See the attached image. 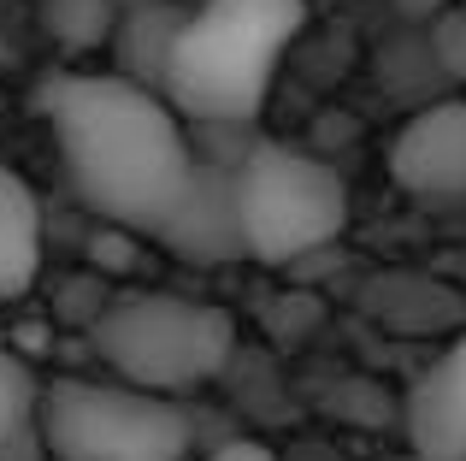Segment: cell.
Wrapping results in <instances>:
<instances>
[{
    "label": "cell",
    "instance_id": "30bf717a",
    "mask_svg": "<svg viewBox=\"0 0 466 461\" xmlns=\"http://www.w3.org/2000/svg\"><path fill=\"white\" fill-rule=\"evenodd\" d=\"M118 18H125L118 0H47L42 6L47 36H54L59 47H71V54H89V47L113 42Z\"/></svg>",
    "mask_w": 466,
    "mask_h": 461
},
{
    "label": "cell",
    "instance_id": "7a4b0ae2",
    "mask_svg": "<svg viewBox=\"0 0 466 461\" xmlns=\"http://www.w3.org/2000/svg\"><path fill=\"white\" fill-rule=\"evenodd\" d=\"M308 0H201L183 18L166 95L189 125H254Z\"/></svg>",
    "mask_w": 466,
    "mask_h": 461
},
{
    "label": "cell",
    "instance_id": "9c48e42d",
    "mask_svg": "<svg viewBox=\"0 0 466 461\" xmlns=\"http://www.w3.org/2000/svg\"><path fill=\"white\" fill-rule=\"evenodd\" d=\"M42 272V201L12 166H0V302L24 296Z\"/></svg>",
    "mask_w": 466,
    "mask_h": 461
},
{
    "label": "cell",
    "instance_id": "5bb4252c",
    "mask_svg": "<svg viewBox=\"0 0 466 461\" xmlns=\"http://www.w3.org/2000/svg\"><path fill=\"white\" fill-rule=\"evenodd\" d=\"M118 6H142V0H118Z\"/></svg>",
    "mask_w": 466,
    "mask_h": 461
},
{
    "label": "cell",
    "instance_id": "3957f363",
    "mask_svg": "<svg viewBox=\"0 0 466 461\" xmlns=\"http://www.w3.org/2000/svg\"><path fill=\"white\" fill-rule=\"evenodd\" d=\"M89 343L118 379L177 396L225 373L237 325L213 302L177 296V290H130L95 313Z\"/></svg>",
    "mask_w": 466,
    "mask_h": 461
},
{
    "label": "cell",
    "instance_id": "ba28073f",
    "mask_svg": "<svg viewBox=\"0 0 466 461\" xmlns=\"http://www.w3.org/2000/svg\"><path fill=\"white\" fill-rule=\"evenodd\" d=\"M183 18H189V12L171 6V0H142V6H125V18H118V30H113L118 71L166 95V77H171V54H177Z\"/></svg>",
    "mask_w": 466,
    "mask_h": 461
},
{
    "label": "cell",
    "instance_id": "6da1fadb",
    "mask_svg": "<svg viewBox=\"0 0 466 461\" xmlns=\"http://www.w3.org/2000/svg\"><path fill=\"white\" fill-rule=\"evenodd\" d=\"M77 196L106 225L166 242L195 190V130L171 95L125 71H54L35 89Z\"/></svg>",
    "mask_w": 466,
    "mask_h": 461
},
{
    "label": "cell",
    "instance_id": "8fae6325",
    "mask_svg": "<svg viewBox=\"0 0 466 461\" xmlns=\"http://www.w3.org/2000/svg\"><path fill=\"white\" fill-rule=\"evenodd\" d=\"M30 426H42V384L12 349H0V450Z\"/></svg>",
    "mask_w": 466,
    "mask_h": 461
},
{
    "label": "cell",
    "instance_id": "5b68a950",
    "mask_svg": "<svg viewBox=\"0 0 466 461\" xmlns=\"http://www.w3.org/2000/svg\"><path fill=\"white\" fill-rule=\"evenodd\" d=\"M349 225V184L308 149L254 137L242 154V237L254 261H301Z\"/></svg>",
    "mask_w": 466,
    "mask_h": 461
},
{
    "label": "cell",
    "instance_id": "7c38bea8",
    "mask_svg": "<svg viewBox=\"0 0 466 461\" xmlns=\"http://www.w3.org/2000/svg\"><path fill=\"white\" fill-rule=\"evenodd\" d=\"M431 47H437V66L449 77H466V12H443L431 30Z\"/></svg>",
    "mask_w": 466,
    "mask_h": 461
},
{
    "label": "cell",
    "instance_id": "277c9868",
    "mask_svg": "<svg viewBox=\"0 0 466 461\" xmlns=\"http://www.w3.org/2000/svg\"><path fill=\"white\" fill-rule=\"evenodd\" d=\"M42 432L54 461H183L189 415L166 391L130 379L42 384Z\"/></svg>",
    "mask_w": 466,
    "mask_h": 461
},
{
    "label": "cell",
    "instance_id": "4fadbf2b",
    "mask_svg": "<svg viewBox=\"0 0 466 461\" xmlns=\"http://www.w3.org/2000/svg\"><path fill=\"white\" fill-rule=\"evenodd\" d=\"M207 461H278V456H272V444H260V438H230V444H218Z\"/></svg>",
    "mask_w": 466,
    "mask_h": 461
},
{
    "label": "cell",
    "instance_id": "8992f818",
    "mask_svg": "<svg viewBox=\"0 0 466 461\" xmlns=\"http://www.w3.org/2000/svg\"><path fill=\"white\" fill-rule=\"evenodd\" d=\"M390 178L437 208L466 201V101L420 107L390 142Z\"/></svg>",
    "mask_w": 466,
    "mask_h": 461
},
{
    "label": "cell",
    "instance_id": "52a82bcc",
    "mask_svg": "<svg viewBox=\"0 0 466 461\" xmlns=\"http://www.w3.org/2000/svg\"><path fill=\"white\" fill-rule=\"evenodd\" d=\"M408 438L420 461H466V337L431 361L408 396Z\"/></svg>",
    "mask_w": 466,
    "mask_h": 461
}]
</instances>
